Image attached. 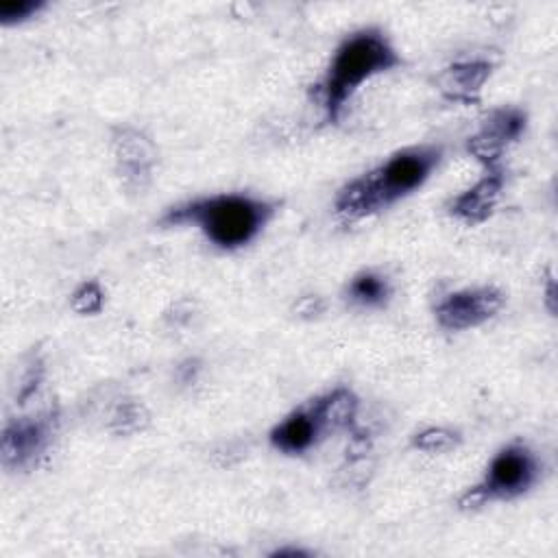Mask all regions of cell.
<instances>
[{
    "label": "cell",
    "mask_w": 558,
    "mask_h": 558,
    "mask_svg": "<svg viewBox=\"0 0 558 558\" xmlns=\"http://www.w3.org/2000/svg\"><path fill=\"white\" fill-rule=\"evenodd\" d=\"M541 480L538 453L523 440L504 445L486 464L482 480L458 497L460 510H477L490 501H510L530 493Z\"/></svg>",
    "instance_id": "cell-4"
},
{
    "label": "cell",
    "mask_w": 558,
    "mask_h": 558,
    "mask_svg": "<svg viewBox=\"0 0 558 558\" xmlns=\"http://www.w3.org/2000/svg\"><path fill=\"white\" fill-rule=\"evenodd\" d=\"M392 281L377 268L357 270L342 288V299L357 310H381L392 299Z\"/></svg>",
    "instance_id": "cell-12"
},
{
    "label": "cell",
    "mask_w": 558,
    "mask_h": 558,
    "mask_svg": "<svg viewBox=\"0 0 558 558\" xmlns=\"http://www.w3.org/2000/svg\"><path fill=\"white\" fill-rule=\"evenodd\" d=\"M105 307V290L98 279L81 281L70 294V310L78 316H96Z\"/></svg>",
    "instance_id": "cell-16"
},
{
    "label": "cell",
    "mask_w": 558,
    "mask_h": 558,
    "mask_svg": "<svg viewBox=\"0 0 558 558\" xmlns=\"http://www.w3.org/2000/svg\"><path fill=\"white\" fill-rule=\"evenodd\" d=\"M445 159V146L423 142L392 153L388 159L347 181L336 198V214L347 220H364L421 190Z\"/></svg>",
    "instance_id": "cell-1"
},
{
    "label": "cell",
    "mask_w": 558,
    "mask_h": 558,
    "mask_svg": "<svg viewBox=\"0 0 558 558\" xmlns=\"http://www.w3.org/2000/svg\"><path fill=\"white\" fill-rule=\"evenodd\" d=\"M148 423H150V414H148L146 405L140 401H122L113 408V412L109 416V429L113 434H122V436L144 432L148 427Z\"/></svg>",
    "instance_id": "cell-15"
},
{
    "label": "cell",
    "mask_w": 558,
    "mask_h": 558,
    "mask_svg": "<svg viewBox=\"0 0 558 558\" xmlns=\"http://www.w3.org/2000/svg\"><path fill=\"white\" fill-rule=\"evenodd\" d=\"M57 434V414L52 410L13 416L2 425L0 462L7 471H26L50 449Z\"/></svg>",
    "instance_id": "cell-5"
},
{
    "label": "cell",
    "mask_w": 558,
    "mask_h": 558,
    "mask_svg": "<svg viewBox=\"0 0 558 558\" xmlns=\"http://www.w3.org/2000/svg\"><path fill=\"white\" fill-rule=\"evenodd\" d=\"M490 74H493L490 61L464 59V61H453L447 68H442L436 74L434 85L445 100L460 102V105H473V102H477Z\"/></svg>",
    "instance_id": "cell-10"
},
{
    "label": "cell",
    "mask_w": 558,
    "mask_h": 558,
    "mask_svg": "<svg viewBox=\"0 0 558 558\" xmlns=\"http://www.w3.org/2000/svg\"><path fill=\"white\" fill-rule=\"evenodd\" d=\"M46 9L44 0H0V24L13 26L35 17Z\"/></svg>",
    "instance_id": "cell-17"
},
{
    "label": "cell",
    "mask_w": 558,
    "mask_h": 558,
    "mask_svg": "<svg viewBox=\"0 0 558 558\" xmlns=\"http://www.w3.org/2000/svg\"><path fill=\"white\" fill-rule=\"evenodd\" d=\"M403 59L381 26H362L336 46L314 96L323 109L325 124H338L349 100L371 78L401 65Z\"/></svg>",
    "instance_id": "cell-3"
},
{
    "label": "cell",
    "mask_w": 558,
    "mask_h": 558,
    "mask_svg": "<svg viewBox=\"0 0 558 558\" xmlns=\"http://www.w3.org/2000/svg\"><path fill=\"white\" fill-rule=\"evenodd\" d=\"M279 205L272 198L246 192H220L196 196L168 207L159 227H194L220 251L248 246L275 218Z\"/></svg>",
    "instance_id": "cell-2"
},
{
    "label": "cell",
    "mask_w": 558,
    "mask_h": 558,
    "mask_svg": "<svg viewBox=\"0 0 558 558\" xmlns=\"http://www.w3.org/2000/svg\"><path fill=\"white\" fill-rule=\"evenodd\" d=\"M325 310H327V301L320 294H303L292 305V314L303 320H314L320 314H325Z\"/></svg>",
    "instance_id": "cell-19"
},
{
    "label": "cell",
    "mask_w": 558,
    "mask_h": 558,
    "mask_svg": "<svg viewBox=\"0 0 558 558\" xmlns=\"http://www.w3.org/2000/svg\"><path fill=\"white\" fill-rule=\"evenodd\" d=\"M527 126V113L514 105H501L486 113L477 131L466 137V153L482 163L484 170L501 168V157L510 144L519 142Z\"/></svg>",
    "instance_id": "cell-7"
},
{
    "label": "cell",
    "mask_w": 558,
    "mask_h": 558,
    "mask_svg": "<svg viewBox=\"0 0 558 558\" xmlns=\"http://www.w3.org/2000/svg\"><path fill=\"white\" fill-rule=\"evenodd\" d=\"M325 429L312 410L310 401L292 412H288L268 434V442L272 449L286 456H303L316 447L323 438Z\"/></svg>",
    "instance_id": "cell-11"
},
{
    "label": "cell",
    "mask_w": 558,
    "mask_h": 558,
    "mask_svg": "<svg viewBox=\"0 0 558 558\" xmlns=\"http://www.w3.org/2000/svg\"><path fill=\"white\" fill-rule=\"evenodd\" d=\"M44 377V364L39 357H33L28 364H26V371L24 375L20 377V386H17V401L24 403L28 397L35 395L39 381Z\"/></svg>",
    "instance_id": "cell-18"
},
{
    "label": "cell",
    "mask_w": 558,
    "mask_h": 558,
    "mask_svg": "<svg viewBox=\"0 0 558 558\" xmlns=\"http://www.w3.org/2000/svg\"><path fill=\"white\" fill-rule=\"evenodd\" d=\"M198 371H201L198 360H185L183 364L177 366V377H179L183 384H192Z\"/></svg>",
    "instance_id": "cell-20"
},
{
    "label": "cell",
    "mask_w": 558,
    "mask_h": 558,
    "mask_svg": "<svg viewBox=\"0 0 558 558\" xmlns=\"http://www.w3.org/2000/svg\"><path fill=\"white\" fill-rule=\"evenodd\" d=\"M504 183V168L484 170V174L473 185L449 198L447 211L464 225H482L493 216L501 198Z\"/></svg>",
    "instance_id": "cell-9"
},
{
    "label": "cell",
    "mask_w": 558,
    "mask_h": 558,
    "mask_svg": "<svg viewBox=\"0 0 558 558\" xmlns=\"http://www.w3.org/2000/svg\"><path fill=\"white\" fill-rule=\"evenodd\" d=\"M462 436L456 429L449 427H440V425H429L423 427L418 432L412 434L410 438V447L423 453H432V456H440V453H449L460 445Z\"/></svg>",
    "instance_id": "cell-14"
},
{
    "label": "cell",
    "mask_w": 558,
    "mask_h": 558,
    "mask_svg": "<svg viewBox=\"0 0 558 558\" xmlns=\"http://www.w3.org/2000/svg\"><path fill=\"white\" fill-rule=\"evenodd\" d=\"M325 434L349 429L360 410V397L349 386H336L310 401Z\"/></svg>",
    "instance_id": "cell-13"
},
{
    "label": "cell",
    "mask_w": 558,
    "mask_h": 558,
    "mask_svg": "<svg viewBox=\"0 0 558 558\" xmlns=\"http://www.w3.org/2000/svg\"><path fill=\"white\" fill-rule=\"evenodd\" d=\"M506 294L495 286H471L447 292L434 305V318L445 331H466L501 312Z\"/></svg>",
    "instance_id": "cell-6"
},
{
    "label": "cell",
    "mask_w": 558,
    "mask_h": 558,
    "mask_svg": "<svg viewBox=\"0 0 558 558\" xmlns=\"http://www.w3.org/2000/svg\"><path fill=\"white\" fill-rule=\"evenodd\" d=\"M113 166L120 183L131 192H144L157 166V148L153 140L133 126H118L111 135Z\"/></svg>",
    "instance_id": "cell-8"
}]
</instances>
